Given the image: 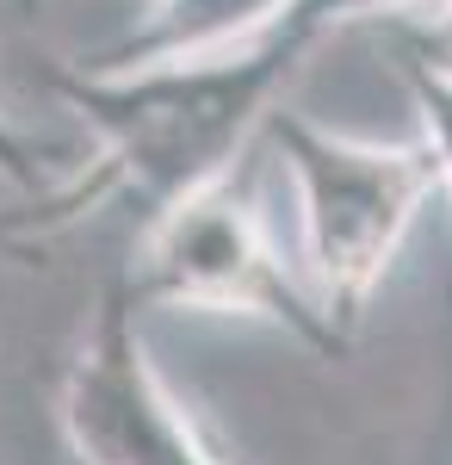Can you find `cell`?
Listing matches in <instances>:
<instances>
[{"label": "cell", "instance_id": "obj_8", "mask_svg": "<svg viewBox=\"0 0 452 465\" xmlns=\"http://www.w3.org/2000/svg\"><path fill=\"white\" fill-rule=\"evenodd\" d=\"M384 25L403 37V63L452 81V0H434V6L403 13V19H384Z\"/></svg>", "mask_w": 452, "mask_h": 465}, {"label": "cell", "instance_id": "obj_9", "mask_svg": "<svg viewBox=\"0 0 452 465\" xmlns=\"http://www.w3.org/2000/svg\"><path fill=\"white\" fill-rule=\"evenodd\" d=\"M421 6H434V0H298L291 25L304 37H329L341 25H384V19H403Z\"/></svg>", "mask_w": 452, "mask_h": 465}, {"label": "cell", "instance_id": "obj_2", "mask_svg": "<svg viewBox=\"0 0 452 465\" xmlns=\"http://www.w3.org/2000/svg\"><path fill=\"white\" fill-rule=\"evenodd\" d=\"M298 199V254L304 280L329 322L348 335L372 292L390 280L427 199H440V168L427 143H378L273 106L267 131Z\"/></svg>", "mask_w": 452, "mask_h": 465}, {"label": "cell", "instance_id": "obj_7", "mask_svg": "<svg viewBox=\"0 0 452 465\" xmlns=\"http://www.w3.org/2000/svg\"><path fill=\"white\" fill-rule=\"evenodd\" d=\"M403 74H409V100L421 112V143L434 149V168H440V199L452 205V81L416 69V63H403Z\"/></svg>", "mask_w": 452, "mask_h": 465}, {"label": "cell", "instance_id": "obj_10", "mask_svg": "<svg viewBox=\"0 0 452 465\" xmlns=\"http://www.w3.org/2000/svg\"><path fill=\"white\" fill-rule=\"evenodd\" d=\"M0 174L13 180V186H25V193H44L50 180L37 174V149L25 143V131L6 118V106H0Z\"/></svg>", "mask_w": 452, "mask_h": 465}, {"label": "cell", "instance_id": "obj_3", "mask_svg": "<svg viewBox=\"0 0 452 465\" xmlns=\"http://www.w3.org/2000/svg\"><path fill=\"white\" fill-rule=\"evenodd\" d=\"M124 280L149 311H199V317H248L285 329L316 354H341L348 335L316 304L304 267H285L260 205L242 193V180L223 174L186 193L174 205L149 212Z\"/></svg>", "mask_w": 452, "mask_h": 465}, {"label": "cell", "instance_id": "obj_5", "mask_svg": "<svg viewBox=\"0 0 452 465\" xmlns=\"http://www.w3.org/2000/svg\"><path fill=\"white\" fill-rule=\"evenodd\" d=\"M298 13V0H142L137 25L105 44L100 56L81 63H149V56H205V50H236L267 32H285Z\"/></svg>", "mask_w": 452, "mask_h": 465}, {"label": "cell", "instance_id": "obj_1", "mask_svg": "<svg viewBox=\"0 0 452 465\" xmlns=\"http://www.w3.org/2000/svg\"><path fill=\"white\" fill-rule=\"evenodd\" d=\"M310 44L316 37L285 25L205 56H149L118 69L74 63V69H50V94L87 124L100 155L118 168L124 193L162 212L211 180L236 174V162L267 131Z\"/></svg>", "mask_w": 452, "mask_h": 465}, {"label": "cell", "instance_id": "obj_4", "mask_svg": "<svg viewBox=\"0 0 452 465\" xmlns=\"http://www.w3.org/2000/svg\"><path fill=\"white\" fill-rule=\"evenodd\" d=\"M137 311V292L118 267L93 298V317L56 385V429L69 453L81 465H223L155 372Z\"/></svg>", "mask_w": 452, "mask_h": 465}, {"label": "cell", "instance_id": "obj_6", "mask_svg": "<svg viewBox=\"0 0 452 465\" xmlns=\"http://www.w3.org/2000/svg\"><path fill=\"white\" fill-rule=\"evenodd\" d=\"M112 193H124V180H118V168L105 155H93L81 174L50 180L44 193H25L19 205H0V254H37L56 230L93 217Z\"/></svg>", "mask_w": 452, "mask_h": 465}]
</instances>
